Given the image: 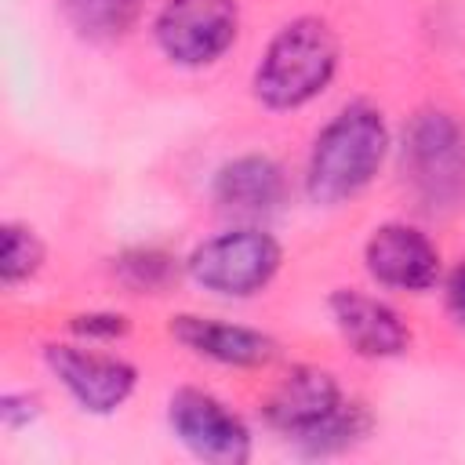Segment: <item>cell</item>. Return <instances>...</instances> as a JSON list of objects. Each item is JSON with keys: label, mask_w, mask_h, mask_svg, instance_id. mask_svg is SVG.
Here are the masks:
<instances>
[{"label": "cell", "mask_w": 465, "mask_h": 465, "mask_svg": "<svg viewBox=\"0 0 465 465\" xmlns=\"http://www.w3.org/2000/svg\"><path fill=\"white\" fill-rule=\"evenodd\" d=\"M389 156V124L371 102H349L312 138L305 163V196L338 207L363 193Z\"/></svg>", "instance_id": "cell-1"}, {"label": "cell", "mask_w": 465, "mask_h": 465, "mask_svg": "<svg viewBox=\"0 0 465 465\" xmlns=\"http://www.w3.org/2000/svg\"><path fill=\"white\" fill-rule=\"evenodd\" d=\"M338 62H341L338 33L316 15H298L269 36L254 65L251 91L272 113L302 109L331 87Z\"/></svg>", "instance_id": "cell-2"}, {"label": "cell", "mask_w": 465, "mask_h": 465, "mask_svg": "<svg viewBox=\"0 0 465 465\" xmlns=\"http://www.w3.org/2000/svg\"><path fill=\"white\" fill-rule=\"evenodd\" d=\"M400 171L425 211L465 207V124L447 109L414 113L400 138Z\"/></svg>", "instance_id": "cell-3"}, {"label": "cell", "mask_w": 465, "mask_h": 465, "mask_svg": "<svg viewBox=\"0 0 465 465\" xmlns=\"http://www.w3.org/2000/svg\"><path fill=\"white\" fill-rule=\"evenodd\" d=\"M283 265V247L272 232L240 225L193 247L185 276L218 298H254L272 283Z\"/></svg>", "instance_id": "cell-4"}, {"label": "cell", "mask_w": 465, "mask_h": 465, "mask_svg": "<svg viewBox=\"0 0 465 465\" xmlns=\"http://www.w3.org/2000/svg\"><path fill=\"white\" fill-rule=\"evenodd\" d=\"M240 33V0H163L153 18L156 47L167 62L200 69L218 62Z\"/></svg>", "instance_id": "cell-5"}, {"label": "cell", "mask_w": 465, "mask_h": 465, "mask_svg": "<svg viewBox=\"0 0 465 465\" xmlns=\"http://www.w3.org/2000/svg\"><path fill=\"white\" fill-rule=\"evenodd\" d=\"M167 425L174 440L200 461L211 465H243L251 458V429L247 421L222 403L214 392L182 385L167 400Z\"/></svg>", "instance_id": "cell-6"}, {"label": "cell", "mask_w": 465, "mask_h": 465, "mask_svg": "<svg viewBox=\"0 0 465 465\" xmlns=\"http://www.w3.org/2000/svg\"><path fill=\"white\" fill-rule=\"evenodd\" d=\"M44 363L58 378V385L87 414H113V411H120L131 400L134 385H138L134 363H127L124 356H113V352L73 345V341L44 345Z\"/></svg>", "instance_id": "cell-7"}, {"label": "cell", "mask_w": 465, "mask_h": 465, "mask_svg": "<svg viewBox=\"0 0 465 465\" xmlns=\"http://www.w3.org/2000/svg\"><path fill=\"white\" fill-rule=\"evenodd\" d=\"M363 265L371 280H378L381 287L411 291V294L429 291L443 272L440 247L407 222L378 225L363 243Z\"/></svg>", "instance_id": "cell-8"}, {"label": "cell", "mask_w": 465, "mask_h": 465, "mask_svg": "<svg viewBox=\"0 0 465 465\" xmlns=\"http://www.w3.org/2000/svg\"><path fill=\"white\" fill-rule=\"evenodd\" d=\"M331 320L345 345L363 356V360H392L411 349V327L407 320L381 298L356 291V287H338L327 298Z\"/></svg>", "instance_id": "cell-9"}, {"label": "cell", "mask_w": 465, "mask_h": 465, "mask_svg": "<svg viewBox=\"0 0 465 465\" xmlns=\"http://www.w3.org/2000/svg\"><path fill=\"white\" fill-rule=\"evenodd\" d=\"M171 338L185 345L189 352L214 360L222 367H265L276 360V338H269L258 327L229 323V320H211L196 312H178L167 323Z\"/></svg>", "instance_id": "cell-10"}, {"label": "cell", "mask_w": 465, "mask_h": 465, "mask_svg": "<svg viewBox=\"0 0 465 465\" xmlns=\"http://www.w3.org/2000/svg\"><path fill=\"white\" fill-rule=\"evenodd\" d=\"M341 400L345 396H341L338 378L331 371H323V367H294L265 396L262 414L276 432L298 440L302 432L316 429L327 414H334Z\"/></svg>", "instance_id": "cell-11"}, {"label": "cell", "mask_w": 465, "mask_h": 465, "mask_svg": "<svg viewBox=\"0 0 465 465\" xmlns=\"http://www.w3.org/2000/svg\"><path fill=\"white\" fill-rule=\"evenodd\" d=\"M211 193H214V203L222 211L243 214V218H258V214H269V211H276L283 203L287 174L272 156L243 153V156L225 160L214 171Z\"/></svg>", "instance_id": "cell-12"}, {"label": "cell", "mask_w": 465, "mask_h": 465, "mask_svg": "<svg viewBox=\"0 0 465 465\" xmlns=\"http://www.w3.org/2000/svg\"><path fill=\"white\" fill-rule=\"evenodd\" d=\"M113 276L131 294H163L178 283L182 265L163 247H131L113 258Z\"/></svg>", "instance_id": "cell-13"}, {"label": "cell", "mask_w": 465, "mask_h": 465, "mask_svg": "<svg viewBox=\"0 0 465 465\" xmlns=\"http://www.w3.org/2000/svg\"><path fill=\"white\" fill-rule=\"evenodd\" d=\"M145 0H62L65 22L84 40H116L134 29Z\"/></svg>", "instance_id": "cell-14"}, {"label": "cell", "mask_w": 465, "mask_h": 465, "mask_svg": "<svg viewBox=\"0 0 465 465\" xmlns=\"http://www.w3.org/2000/svg\"><path fill=\"white\" fill-rule=\"evenodd\" d=\"M367 432H371V414H367V407L356 403V400H341L334 414H327L316 429H309V432L298 436V447H302L305 454H338V450L356 447Z\"/></svg>", "instance_id": "cell-15"}, {"label": "cell", "mask_w": 465, "mask_h": 465, "mask_svg": "<svg viewBox=\"0 0 465 465\" xmlns=\"http://www.w3.org/2000/svg\"><path fill=\"white\" fill-rule=\"evenodd\" d=\"M44 258H47V247L36 236V229H29L22 222L0 225V283L4 287H18V283L33 280L40 272Z\"/></svg>", "instance_id": "cell-16"}, {"label": "cell", "mask_w": 465, "mask_h": 465, "mask_svg": "<svg viewBox=\"0 0 465 465\" xmlns=\"http://www.w3.org/2000/svg\"><path fill=\"white\" fill-rule=\"evenodd\" d=\"M69 331L80 338V341H116V338H127L131 334V320L124 312H109V309H98V312H76L69 316Z\"/></svg>", "instance_id": "cell-17"}, {"label": "cell", "mask_w": 465, "mask_h": 465, "mask_svg": "<svg viewBox=\"0 0 465 465\" xmlns=\"http://www.w3.org/2000/svg\"><path fill=\"white\" fill-rule=\"evenodd\" d=\"M36 418H40V400L33 392H4L0 396V421L7 432H18Z\"/></svg>", "instance_id": "cell-18"}, {"label": "cell", "mask_w": 465, "mask_h": 465, "mask_svg": "<svg viewBox=\"0 0 465 465\" xmlns=\"http://www.w3.org/2000/svg\"><path fill=\"white\" fill-rule=\"evenodd\" d=\"M447 309L465 327V262H458L447 276Z\"/></svg>", "instance_id": "cell-19"}]
</instances>
